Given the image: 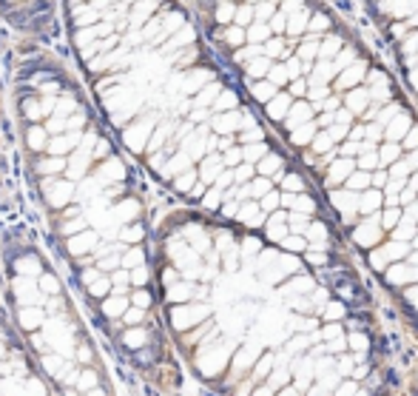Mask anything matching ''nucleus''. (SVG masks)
I'll return each instance as SVG.
<instances>
[{
    "mask_svg": "<svg viewBox=\"0 0 418 396\" xmlns=\"http://www.w3.org/2000/svg\"><path fill=\"white\" fill-rule=\"evenodd\" d=\"M410 32H412V29H410V23H407V20H387V37H390L392 43L404 40Z\"/></svg>",
    "mask_w": 418,
    "mask_h": 396,
    "instance_id": "35",
    "label": "nucleus"
},
{
    "mask_svg": "<svg viewBox=\"0 0 418 396\" xmlns=\"http://www.w3.org/2000/svg\"><path fill=\"white\" fill-rule=\"evenodd\" d=\"M344 189H350L356 194H361L364 189H370V171H361V169H353L350 177L344 180Z\"/></svg>",
    "mask_w": 418,
    "mask_h": 396,
    "instance_id": "32",
    "label": "nucleus"
},
{
    "mask_svg": "<svg viewBox=\"0 0 418 396\" xmlns=\"http://www.w3.org/2000/svg\"><path fill=\"white\" fill-rule=\"evenodd\" d=\"M310 6H305V9H299V12H290V15H285L288 17V26H285V37L288 40H299L301 35L308 32V20H310Z\"/></svg>",
    "mask_w": 418,
    "mask_h": 396,
    "instance_id": "13",
    "label": "nucleus"
},
{
    "mask_svg": "<svg viewBox=\"0 0 418 396\" xmlns=\"http://www.w3.org/2000/svg\"><path fill=\"white\" fill-rule=\"evenodd\" d=\"M333 123H341V126H353V123H356V117H353V114H350V111H347V109L341 106V109H336V111H333Z\"/></svg>",
    "mask_w": 418,
    "mask_h": 396,
    "instance_id": "50",
    "label": "nucleus"
},
{
    "mask_svg": "<svg viewBox=\"0 0 418 396\" xmlns=\"http://www.w3.org/2000/svg\"><path fill=\"white\" fill-rule=\"evenodd\" d=\"M77 365H94V345L88 342L86 334H80L77 345H74V357H72Z\"/></svg>",
    "mask_w": 418,
    "mask_h": 396,
    "instance_id": "27",
    "label": "nucleus"
},
{
    "mask_svg": "<svg viewBox=\"0 0 418 396\" xmlns=\"http://www.w3.org/2000/svg\"><path fill=\"white\" fill-rule=\"evenodd\" d=\"M373 103L370 100V95H367V86L361 83V86H356V88H347V91H341V106L353 114V117L359 120L361 114L367 111V106Z\"/></svg>",
    "mask_w": 418,
    "mask_h": 396,
    "instance_id": "11",
    "label": "nucleus"
},
{
    "mask_svg": "<svg viewBox=\"0 0 418 396\" xmlns=\"http://www.w3.org/2000/svg\"><path fill=\"white\" fill-rule=\"evenodd\" d=\"M6 117V75H3V63H0V120Z\"/></svg>",
    "mask_w": 418,
    "mask_h": 396,
    "instance_id": "49",
    "label": "nucleus"
},
{
    "mask_svg": "<svg viewBox=\"0 0 418 396\" xmlns=\"http://www.w3.org/2000/svg\"><path fill=\"white\" fill-rule=\"evenodd\" d=\"M356 57H361V52L356 49V46H353V43H344V46H341V49H339V55H336V57L330 60V66H333V72L339 75V72H341V68H347V66H350V63L356 60Z\"/></svg>",
    "mask_w": 418,
    "mask_h": 396,
    "instance_id": "25",
    "label": "nucleus"
},
{
    "mask_svg": "<svg viewBox=\"0 0 418 396\" xmlns=\"http://www.w3.org/2000/svg\"><path fill=\"white\" fill-rule=\"evenodd\" d=\"M387 180H390V174H387V169H376V171H370V189H384L387 185Z\"/></svg>",
    "mask_w": 418,
    "mask_h": 396,
    "instance_id": "48",
    "label": "nucleus"
},
{
    "mask_svg": "<svg viewBox=\"0 0 418 396\" xmlns=\"http://www.w3.org/2000/svg\"><path fill=\"white\" fill-rule=\"evenodd\" d=\"M316 131H319V126H316V120H310V123H301V126H296L293 131H288L285 134V140L282 143L285 146H290V149H308L310 146V140L316 137Z\"/></svg>",
    "mask_w": 418,
    "mask_h": 396,
    "instance_id": "12",
    "label": "nucleus"
},
{
    "mask_svg": "<svg viewBox=\"0 0 418 396\" xmlns=\"http://www.w3.org/2000/svg\"><path fill=\"white\" fill-rule=\"evenodd\" d=\"M279 197H282V191L273 189V191H268V194L259 200V208H262V214H265V217H268V214H273L276 208H282V205H279Z\"/></svg>",
    "mask_w": 418,
    "mask_h": 396,
    "instance_id": "39",
    "label": "nucleus"
},
{
    "mask_svg": "<svg viewBox=\"0 0 418 396\" xmlns=\"http://www.w3.org/2000/svg\"><path fill=\"white\" fill-rule=\"evenodd\" d=\"M401 149H404V151L418 149V123H412V126H410V131L401 137Z\"/></svg>",
    "mask_w": 418,
    "mask_h": 396,
    "instance_id": "47",
    "label": "nucleus"
},
{
    "mask_svg": "<svg viewBox=\"0 0 418 396\" xmlns=\"http://www.w3.org/2000/svg\"><path fill=\"white\" fill-rule=\"evenodd\" d=\"M330 95H333V88H330V86H308L305 100L313 106V103H321L324 97H330Z\"/></svg>",
    "mask_w": 418,
    "mask_h": 396,
    "instance_id": "42",
    "label": "nucleus"
},
{
    "mask_svg": "<svg viewBox=\"0 0 418 396\" xmlns=\"http://www.w3.org/2000/svg\"><path fill=\"white\" fill-rule=\"evenodd\" d=\"M347 140H356V143H359V140H364V123H361V120H356V123L350 126V131H347Z\"/></svg>",
    "mask_w": 418,
    "mask_h": 396,
    "instance_id": "53",
    "label": "nucleus"
},
{
    "mask_svg": "<svg viewBox=\"0 0 418 396\" xmlns=\"http://www.w3.org/2000/svg\"><path fill=\"white\" fill-rule=\"evenodd\" d=\"M276 396H301V393H299V390H293V388H288V390H279Z\"/></svg>",
    "mask_w": 418,
    "mask_h": 396,
    "instance_id": "59",
    "label": "nucleus"
},
{
    "mask_svg": "<svg viewBox=\"0 0 418 396\" xmlns=\"http://www.w3.org/2000/svg\"><path fill=\"white\" fill-rule=\"evenodd\" d=\"M268 23V29H270V35H285V26H288V17L276 9V15L270 17V20H265Z\"/></svg>",
    "mask_w": 418,
    "mask_h": 396,
    "instance_id": "44",
    "label": "nucleus"
},
{
    "mask_svg": "<svg viewBox=\"0 0 418 396\" xmlns=\"http://www.w3.org/2000/svg\"><path fill=\"white\" fill-rule=\"evenodd\" d=\"M253 177H257V166H253V162H242V166L234 169V182L237 185H248Z\"/></svg>",
    "mask_w": 418,
    "mask_h": 396,
    "instance_id": "37",
    "label": "nucleus"
},
{
    "mask_svg": "<svg viewBox=\"0 0 418 396\" xmlns=\"http://www.w3.org/2000/svg\"><path fill=\"white\" fill-rule=\"evenodd\" d=\"M94 385H100V374H97V368H94V365H83V368H80V377H77L74 390H77V393H86V390H91Z\"/></svg>",
    "mask_w": 418,
    "mask_h": 396,
    "instance_id": "28",
    "label": "nucleus"
},
{
    "mask_svg": "<svg viewBox=\"0 0 418 396\" xmlns=\"http://www.w3.org/2000/svg\"><path fill=\"white\" fill-rule=\"evenodd\" d=\"M308 149H310L316 157H321V154L333 151V149H336V143H333V140L328 137V131H324V129H319V131H316V137L310 140V146H308Z\"/></svg>",
    "mask_w": 418,
    "mask_h": 396,
    "instance_id": "33",
    "label": "nucleus"
},
{
    "mask_svg": "<svg viewBox=\"0 0 418 396\" xmlns=\"http://www.w3.org/2000/svg\"><path fill=\"white\" fill-rule=\"evenodd\" d=\"M279 248L288 251V254H301V251L308 248V240L301 237V234H293V231H290V234H285L282 240H279Z\"/></svg>",
    "mask_w": 418,
    "mask_h": 396,
    "instance_id": "34",
    "label": "nucleus"
},
{
    "mask_svg": "<svg viewBox=\"0 0 418 396\" xmlns=\"http://www.w3.org/2000/svg\"><path fill=\"white\" fill-rule=\"evenodd\" d=\"M290 103H293V97L288 95L285 88H279L276 95L259 109V114H262V123L265 126H279L285 120V114H288V109H290Z\"/></svg>",
    "mask_w": 418,
    "mask_h": 396,
    "instance_id": "6",
    "label": "nucleus"
},
{
    "mask_svg": "<svg viewBox=\"0 0 418 396\" xmlns=\"http://www.w3.org/2000/svg\"><path fill=\"white\" fill-rule=\"evenodd\" d=\"M0 23L20 40L54 46L63 35L60 0H0Z\"/></svg>",
    "mask_w": 418,
    "mask_h": 396,
    "instance_id": "2",
    "label": "nucleus"
},
{
    "mask_svg": "<svg viewBox=\"0 0 418 396\" xmlns=\"http://www.w3.org/2000/svg\"><path fill=\"white\" fill-rule=\"evenodd\" d=\"M344 43H347L344 32L341 29H330L328 35H321V40H319V57L321 60H333Z\"/></svg>",
    "mask_w": 418,
    "mask_h": 396,
    "instance_id": "14",
    "label": "nucleus"
},
{
    "mask_svg": "<svg viewBox=\"0 0 418 396\" xmlns=\"http://www.w3.org/2000/svg\"><path fill=\"white\" fill-rule=\"evenodd\" d=\"M376 154H379V166L387 169L390 162H396V160L404 157V149H401V143H390V140H381V143L376 146Z\"/></svg>",
    "mask_w": 418,
    "mask_h": 396,
    "instance_id": "22",
    "label": "nucleus"
},
{
    "mask_svg": "<svg viewBox=\"0 0 418 396\" xmlns=\"http://www.w3.org/2000/svg\"><path fill=\"white\" fill-rule=\"evenodd\" d=\"M404 160L410 162V169H412V171H418V149H412V151H404Z\"/></svg>",
    "mask_w": 418,
    "mask_h": 396,
    "instance_id": "56",
    "label": "nucleus"
},
{
    "mask_svg": "<svg viewBox=\"0 0 418 396\" xmlns=\"http://www.w3.org/2000/svg\"><path fill=\"white\" fill-rule=\"evenodd\" d=\"M3 75L23 166L60 263L91 311L108 296L131 302L126 257L154 245L131 157L54 46L17 37Z\"/></svg>",
    "mask_w": 418,
    "mask_h": 396,
    "instance_id": "1",
    "label": "nucleus"
},
{
    "mask_svg": "<svg viewBox=\"0 0 418 396\" xmlns=\"http://www.w3.org/2000/svg\"><path fill=\"white\" fill-rule=\"evenodd\" d=\"M276 189H279V191H288V194H301V191H308V180H305V174H301V171L288 169L285 177L279 180Z\"/></svg>",
    "mask_w": 418,
    "mask_h": 396,
    "instance_id": "20",
    "label": "nucleus"
},
{
    "mask_svg": "<svg viewBox=\"0 0 418 396\" xmlns=\"http://www.w3.org/2000/svg\"><path fill=\"white\" fill-rule=\"evenodd\" d=\"M285 91H288L293 100H305V95H308V77H296V80H290V83L285 86Z\"/></svg>",
    "mask_w": 418,
    "mask_h": 396,
    "instance_id": "40",
    "label": "nucleus"
},
{
    "mask_svg": "<svg viewBox=\"0 0 418 396\" xmlns=\"http://www.w3.org/2000/svg\"><path fill=\"white\" fill-rule=\"evenodd\" d=\"M415 231H418V223L401 214V220H399V225H396V228H392V231H387V237H390V240H399V243H410V240L415 237Z\"/></svg>",
    "mask_w": 418,
    "mask_h": 396,
    "instance_id": "23",
    "label": "nucleus"
},
{
    "mask_svg": "<svg viewBox=\"0 0 418 396\" xmlns=\"http://www.w3.org/2000/svg\"><path fill=\"white\" fill-rule=\"evenodd\" d=\"M6 377H12V365H9V359H0V379H6Z\"/></svg>",
    "mask_w": 418,
    "mask_h": 396,
    "instance_id": "57",
    "label": "nucleus"
},
{
    "mask_svg": "<svg viewBox=\"0 0 418 396\" xmlns=\"http://www.w3.org/2000/svg\"><path fill=\"white\" fill-rule=\"evenodd\" d=\"M37 365H40V374H43V377L57 379L60 370H63V365H66V357H60L57 351H49V354H40V357H37Z\"/></svg>",
    "mask_w": 418,
    "mask_h": 396,
    "instance_id": "18",
    "label": "nucleus"
},
{
    "mask_svg": "<svg viewBox=\"0 0 418 396\" xmlns=\"http://www.w3.org/2000/svg\"><path fill=\"white\" fill-rule=\"evenodd\" d=\"M86 396H108V393H106V388H103V385H94L91 390H86Z\"/></svg>",
    "mask_w": 418,
    "mask_h": 396,
    "instance_id": "58",
    "label": "nucleus"
},
{
    "mask_svg": "<svg viewBox=\"0 0 418 396\" xmlns=\"http://www.w3.org/2000/svg\"><path fill=\"white\" fill-rule=\"evenodd\" d=\"M384 237H387V231L379 225V214H370V217H359L356 220V225L350 228V234H347V243L370 251V248H376Z\"/></svg>",
    "mask_w": 418,
    "mask_h": 396,
    "instance_id": "3",
    "label": "nucleus"
},
{
    "mask_svg": "<svg viewBox=\"0 0 418 396\" xmlns=\"http://www.w3.org/2000/svg\"><path fill=\"white\" fill-rule=\"evenodd\" d=\"M359 390V385L356 382H341L339 385V390H336V396H353Z\"/></svg>",
    "mask_w": 418,
    "mask_h": 396,
    "instance_id": "55",
    "label": "nucleus"
},
{
    "mask_svg": "<svg viewBox=\"0 0 418 396\" xmlns=\"http://www.w3.org/2000/svg\"><path fill=\"white\" fill-rule=\"evenodd\" d=\"M412 200H418V191H415V189H410V185H404V189L399 191V205L404 208V205H410Z\"/></svg>",
    "mask_w": 418,
    "mask_h": 396,
    "instance_id": "52",
    "label": "nucleus"
},
{
    "mask_svg": "<svg viewBox=\"0 0 418 396\" xmlns=\"http://www.w3.org/2000/svg\"><path fill=\"white\" fill-rule=\"evenodd\" d=\"M330 29H336V20H333L328 12L313 9V12H310V20H308V32H305V35H316V37H321V35H328Z\"/></svg>",
    "mask_w": 418,
    "mask_h": 396,
    "instance_id": "19",
    "label": "nucleus"
},
{
    "mask_svg": "<svg viewBox=\"0 0 418 396\" xmlns=\"http://www.w3.org/2000/svg\"><path fill=\"white\" fill-rule=\"evenodd\" d=\"M330 260H333L330 251H319V248H305V251H301V263H308L316 271L324 268V265H330Z\"/></svg>",
    "mask_w": 418,
    "mask_h": 396,
    "instance_id": "29",
    "label": "nucleus"
},
{
    "mask_svg": "<svg viewBox=\"0 0 418 396\" xmlns=\"http://www.w3.org/2000/svg\"><path fill=\"white\" fill-rule=\"evenodd\" d=\"M250 396H276V388L273 385H268V382H259L257 388H253V393Z\"/></svg>",
    "mask_w": 418,
    "mask_h": 396,
    "instance_id": "54",
    "label": "nucleus"
},
{
    "mask_svg": "<svg viewBox=\"0 0 418 396\" xmlns=\"http://www.w3.org/2000/svg\"><path fill=\"white\" fill-rule=\"evenodd\" d=\"M399 220H401V205H384L379 211V225L384 231H392L399 225Z\"/></svg>",
    "mask_w": 418,
    "mask_h": 396,
    "instance_id": "31",
    "label": "nucleus"
},
{
    "mask_svg": "<svg viewBox=\"0 0 418 396\" xmlns=\"http://www.w3.org/2000/svg\"><path fill=\"white\" fill-rule=\"evenodd\" d=\"M321 314V319L324 322H341V319H347V314H350V305H347V302H341V299H328L324 302V308L319 311Z\"/></svg>",
    "mask_w": 418,
    "mask_h": 396,
    "instance_id": "21",
    "label": "nucleus"
},
{
    "mask_svg": "<svg viewBox=\"0 0 418 396\" xmlns=\"http://www.w3.org/2000/svg\"><path fill=\"white\" fill-rule=\"evenodd\" d=\"M356 169H361V171H376V169H381V166H379V154H376V149L359 154V157H356Z\"/></svg>",
    "mask_w": 418,
    "mask_h": 396,
    "instance_id": "38",
    "label": "nucleus"
},
{
    "mask_svg": "<svg viewBox=\"0 0 418 396\" xmlns=\"http://www.w3.org/2000/svg\"><path fill=\"white\" fill-rule=\"evenodd\" d=\"M285 66V72H288V77L290 80H296V77H305V68H301V60L296 57V55H290V57H285V60H279Z\"/></svg>",
    "mask_w": 418,
    "mask_h": 396,
    "instance_id": "41",
    "label": "nucleus"
},
{
    "mask_svg": "<svg viewBox=\"0 0 418 396\" xmlns=\"http://www.w3.org/2000/svg\"><path fill=\"white\" fill-rule=\"evenodd\" d=\"M404 80H407V86H410L412 95H418V63H415L412 68H404Z\"/></svg>",
    "mask_w": 418,
    "mask_h": 396,
    "instance_id": "51",
    "label": "nucleus"
},
{
    "mask_svg": "<svg viewBox=\"0 0 418 396\" xmlns=\"http://www.w3.org/2000/svg\"><path fill=\"white\" fill-rule=\"evenodd\" d=\"M313 117H316V111H313V106H310L308 100H293L290 109H288V114H285V120L279 123L276 129L282 131V134H288V131H293V129L301 126V123H310Z\"/></svg>",
    "mask_w": 418,
    "mask_h": 396,
    "instance_id": "8",
    "label": "nucleus"
},
{
    "mask_svg": "<svg viewBox=\"0 0 418 396\" xmlns=\"http://www.w3.org/2000/svg\"><path fill=\"white\" fill-rule=\"evenodd\" d=\"M373 66L364 55L361 57H356L347 68H341V72L333 77V83H330V88L336 91V95H341V91H347V88H356V86H361L364 83V77H367V68Z\"/></svg>",
    "mask_w": 418,
    "mask_h": 396,
    "instance_id": "4",
    "label": "nucleus"
},
{
    "mask_svg": "<svg viewBox=\"0 0 418 396\" xmlns=\"http://www.w3.org/2000/svg\"><path fill=\"white\" fill-rule=\"evenodd\" d=\"M273 189H276V182H273L270 177H259V174L248 182V194H250V200H257V202H259L268 191H273Z\"/></svg>",
    "mask_w": 418,
    "mask_h": 396,
    "instance_id": "30",
    "label": "nucleus"
},
{
    "mask_svg": "<svg viewBox=\"0 0 418 396\" xmlns=\"http://www.w3.org/2000/svg\"><path fill=\"white\" fill-rule=\"evenodd\" d=\"M347 348L356 354V359H364V354L370 351V337H367V331H350L347 334Z\"/></svg>",
    "mask_w": 418,
    "mask_h": 396,
    "instance_id": "26",
    "label": "nucleus"
},
{
    "mask_svg": "<svg viewBox=\"0 0 418 396\" xmlns=\"http://www.w3.org/2000/svg\"><path fill=\"white\" fill-rule=\"evenodd\" d=\"M364 140H367V143H373V146H379L384 140V129L379 123H373V120L364 123Z\"/></svg>",
    "mask_w": 418,
    "mask_h": 396,
    "instance_id": "43",
    "label": "nucleus"
},
{
    "mask_svg": "<svg viewBox=\"0 0 418 396\" xmlns=\"http://www.w3.org/2000/svg\"><path fill=\"white\" fill-rule=\"evenodd\" d=\"M387 174H390V180L407 182V177L412 174V169H410V162L401 157V160H396V162H390V166H387Z\"/></svg>",
    "mask_w": 418,
    "mask_h": 396,
    "instance_id": "36",
    "label": "nucleus"
},
{
    "mask_svg": "<svg viewBox=\"0 0 418 396\" xmlns=\"http://www.w3.org/2000/svg\"><path fill=\"white\" fill-rule=\"evenodd\" d=\"M373 12L387 20H407L410 15L418 12V0H370Z\"/></svg>",
    "mask_w": 418,
    "mask_h": 396,
    "instance_id": "5",
    "label": "nucleus"
},
{
    "mask_svg": "<svg viewBox=\"0 0 418 396\" xmlns=\"http://www.w3.org/2000/svg\"><path fill=\"white\" fill-rule=\"evenodd\" d=\"M20 396H49V385H46L43 374H29L20 382Z\"/></svg>",
    "mask_w": 418,
    "mask_h": 396,
    "instance_id": "24",
    "label": "nucleus"
},
{
    "mask_svg": "<svg viewBox=\"0 0 418 396\" xmlns=\"http://www.w3.org/2000/svg\"><path fill=\"white\" fill-rule=\"evenodd\" d=\"M324 131H328V137H330L333 143L339 146L341 140H347V131H350V126H341V123H330V126L324 129Z\"/></svg>",
    "mask_w": 418,
    "mask_h": 396,
    "instance_id": "45",
    "label": "nucleus"
},
{
    "mask_svg": "<svg viewBox=\"0 0 418 396\" xmlns=\"http://www.w3.org/2000/svg\"><path fill=\"white\" fill-rule=\"evenodd\" d=\"M328 202L333 205V214H339V217L359 214V194L350 191V189H344V185L328 191Z\"/></svg>",
    "mask_w": 418,
    "mask_h": 396,
    "instance_id": "9",
    "label": "nucleus"
},
{
    "mask_svg": "<svg viewBox=\"0 0 418 396\" xmlns=\"http://www.w3.org/2000/svg\"><path fill=\"white\" fill-rule=\"evenodd\" d=\"M412 123H415V114H412V109L404 103V106L396 111V117H392V120L384 126V140H390V143H401V137L410 131Z\"/></svg>",
    "mask_w": 418,
    "mask_h": 396,
    "instance_id": "10",
    "label": "nucleus"
},
{
    "mask_svg": "<svg viewBox=\"0 0 418 396\" xmlns=\"http://www.w3.org/2000/svg\"><path fill=\"white\" fill-rule=\"evenodd\" d=\"M401 294H404V302L410 305V311H412V314H418V283H412V285L401 288Z\"/></svg>",
    "mask_w": 418,
    "mask_h": 396,
    "instance_id": "46",
    "label": "nucleus"
},
{
    "mask_svg": "<svg viewBox=\"0 0 418 396\" xmlns=\"http://www.w3.org/2000/svg\"><path fill=\"white\" fill-rule=\"evenodd\" d=\"M384 208V194L379 189H364L359 194V217H370V214H379Z\"/></svg>",
    "mask_w": 418,
    "mask_h": 396,
    "instance_id": "16",
    "label": "nucleus"
},
{
    "mask_svg": "<svg viewBox=\"0 0 418 396\" xmlns=\"http://www.w3.org/2000/svg\"><path fill=\"white\" fill-rule=\"evenodd\" d=\"M333 77H336V72H333L330 60H321V57H319V60L313 63V68L308 72V86H330Z\"/></svg>",
    "mask_w": 418,
    "mask_h": 396,
    "instance_id": "17",
    "label": "nucleus"
},
{
    "mask_svg": "<svg viewBox=\"0 0 418 396\" xmlns=\"http://www.w3.org/2000/svg\"><path fill=\"white\" fill-rule=\"evenodd\" d=\"M356 169V160L353 157H336L333 162H328V166H324V180H321V185L324 189H339V185H344V180L350 177V171Z\"/></svg>",
    "mask_w": 418,
    "mask_h": 396,
    "instance_id": "7",
    "label": "nucleus"
},
{
    "mask_svg": "<svg viewBox=\"0 0 418 396\" xmlns=\"http://www.w3.org/2000/svg\"><path fill=\"white\" fill-rule=\"evenodd\" d=\"M381 279L390 285V288H407L410 285V265L401 260V263H390L384 271H381Z\"/></svg>",
    "mask_w": 418,
    "mask_h": 396,
    "instance_id": "15",
    "label": "nucleus"
}]
</instances>
